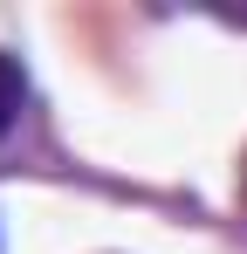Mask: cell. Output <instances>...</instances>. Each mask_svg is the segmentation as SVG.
Instances as JSON below:
<instances>
[{
	"instance_id": "2",
	"label": "cell",
	"mask_w": 247,
	"mask_h": 254,
	"mask_svg": "<svg viewBox=\"0 0 247 254\" xmlns=\"http://www.w3.org/2000/svg\"><path fill=\"white\" fill-rule=\"evenodd\" d=\"M241 199H247V172H241Z\"/></svg>"
},
{
	"instance_id": "1",
	"label": "cell",
	"mask_w": 247,
	"mask_h": 254,
	"mask_svg": "<svg viewBox=\"0 0 247 254\" xmlns=\"http://www.w3.org/2000/svg\"><path fill=\"white\" fill-rule=\"evenodd\" d=\"M21 110H28V69L0 48V137L21 124Z\"/></svg>"
}]
</instances>
